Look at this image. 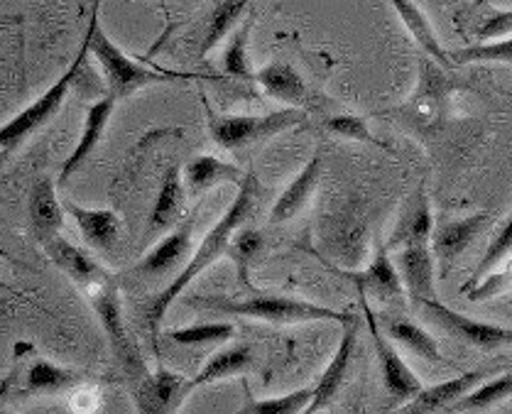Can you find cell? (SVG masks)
Segmentation results:
<instances>
[{
    "label": "cell",
    "instance_id": "23",
    "mask_svg": "<svg viewBox=\"0 0 512 414\" xmlns=\"http://www.w3.org/2000/svg\"><path fill=\"white\" fill-rule=\"evenodd\" d=\"M243 179V170H238L236 165L223 162L214 155H196L194 160H189L187 167H184L187 194H192L194 199L211 192V189L221 187V184H236V187H241Z\"/></svg>",
    "mask_w": 512,
    "mask_h": 414
},
{
    "label": "cell",
    "instance_id": "33",
    "mask_svg": "<svg viewBox=\"0 0 512 414\" xmlns=\"http://www.w3.org/2000/svg\"><path fill=\"white\" fill-rule=\"evenodd\" d=\"M236 336V329L228 321H216V324H194L182 326V329L167 331V339L177 343V346L201 348V346H221V343L231 341Z\"/></svg>",
    "mask_w": 512,
    "mask_h": 414
},
{
    "label": "cell",
    "instance_id": "38",
    "mask_svg": "<svg viewBox=\"0 0 512 414\" xmlns=\"http://www.w3.org/2000/svg\"><path fill=\"white\" fill-rule=\"evenodd\" d=\"M324 128L329 130L331 135L343 140H356V143H366L375 147H388L380 138H375L370 133L368 121L361 116H353V113H339V116H331L324 121Z\"/></svg>",
    "mask_w": 512,
    "mask_h": 414
},
{
    "label": "cell",
    "instance_id": "42",
    "mask_svg": "<svg viewBox=\"0 0 512 414\" xmlns=\"http://www.w3.org/2000/svg\"><path fill=\"white\" fill-rule=\"evenodd\" d=\"M13 400H18V395H15L13 380L8 378L3 385H0V410H5V407H8V402H13Z\"/></svg>",
    "mask_w": 512,
    "mask_h": 414
},
{
    "label": "cell",
    "instance_id": "44",
    "mask_svg": "<svg viewBox=\"0 0 512 414\" xmlns=\"http://www.w3.org/2000/svg\"><path fill=\"white\" fill-rule=\"evenodd\" d=\"M0 414H13V412H8V410H0Z\"/></svg>",
    "mask_w": 512,
    "mask_h": 414
},
{
    "label": "cell",
    "instance_id": "16",
    "mask_svg": "<svg viewBox=\"0 0 512 414\" xmlns=\"http://www.w3.org/2000/svg\"><path fill=\"white\" fill-rule=\"evenodd\" d=\"M10 380H13L18 400H23L32 395H59V392L76 390L86 383V375L35 356L27 363L23 375L15 373Z\"/></svg>",
    "mask_w": 512,
    "mask_h": 414
},
{
    "label": "cell",
    "instance_id": "7",
    "mask_svg": "<svg viewBox=\"0 0 512 414\" xmlns=\"http://www.w3.org/2000/svg\"><path fill=\"white\" fill-rule=\"evenodd\" d=\"M419 307L424 309L429 321H434V326H439L444 334L454 336L466 346L478 348V351H498V348L512 346V329H508V326L471 319L441 304L439 299H429Z\"/></svg>",
    "mask_w": 512,
    "mask_h": 414
},
{
    "label": "cell",
    "instance_id": "43",
    "mask_svg": "<svg viewBox=\"0 0 512 414\" xmlns=\"http://www.w3.org/2000/svg\"><path fill=\"white\" fill-rule=\"evenodd\" d=\"M0 290H8V285H5V280H3V277H0Z\"/></svg>",
    "mask_w": 512,
    "mask_h": 414
},
{
    "label": "cell",
    "instance_id": "37",
    "mask_svg": "<svg viewBox=\"0 0 512 414\" xmlns=\"http://www.w3.org/2000/svg\"><path fill=\"white\" fill-rule=\"evenodd\" d=\"M510 253H512V216H510L508 221L503 223V226L498 228V233H495L493 241H490L488 250H486V255H483L481 263H478L476 272H473L471 280H468L466 285H464V292H466V290H471V287L476 285V282L481 280V277H486L490 270L498 268V265L503 263V260L508 258Z\"/></svg>",
    "mask_w": 512,
    "mask_h": 414
},
{
    "label": "cell",
    "instance_id": "40",
    "mask_svg": "<svg viewBox=\"0 0 512 414\" xmlns=\"http://www.w3.org/2000/svg\"><path fill=\"white\" fill-rule=\"evenodd\" d=\"M481 23L473 27V35L481 42H498L505 37H512V10H495L490 8L481 13Z\"/></svg>",
    "mask_w": 512,
    "mask_h": 414
},
{
    "label": "cell",
    "instance_id": "11",
    "mask_svg": "<svg viewBox=\"0 0 512 414\" xmlns=\"http://www.w3.org/2000/svg\"><path fill=\"white\" fill-rule=\"evenodd\" d=\"M358 331H361V319H358L356 314H351V319L343 324L339 348H336L334 358L329 361V366H326L324 375L319 378V383L314 385L312 402H309L307 410L302 414H317L321 410H326V407L339 397V392L343 390V385H346L348 380V373H351L353 356H356Z\"/></svg>",
    "mask_w": 512,
    "mask_h": 414
},
{
    "label": "cell",
    "instance_id": "34",
    "mask_svg": "<svg viewBox=\"0 0 512 414\" xmlns=\"http://www.w3.org/2000/svg\"><path fill=\"white\" fill-rule=\"evenodd\" d=\"M312 395L314 388H302L280 397H268V400H253L245 390V405L233 414H302L312 402Z\"/></svg>",
    "mask_w": 512,
    "mask_h": 414
},
{
    "label": "cell",
    "instance_id": "45",
    "mask_svg": "<svg viewBox=\"0 0 512 414\" xmlns=\"http://www.w3.org/2000/svg\"><path fill=\"white\" fill-rule=\"evenodd\" d=\"M162 3H165V0H162Z\"/></svg>",
    "mask_w": 512,
    "mask_h": 414
},
{
    "label": "cell",
    "instance_id": "18",
    "mask_svg": "<svg viewBox=\"0 0 512 414\" xmlns=\"http://www.w3.org/2000/svg\"><path fill=\"white\" fill-rule=\"evenodd\" d=\"M116 106H118V98L106 94L101 101L91 103V106L86 108L84 125H81V138H79V143H76L72 155H69V160L64 162L62 172H59V184H67L69 179L79 172V167L84 165L91 155H94L96 147L101 145L103 135H106L108 123L113 121Z\"/></svg>",
    "mask_w": 512,
    "mask_h": 414
},
{
    "label": "cell",
    "instance_id": "46",
    "mask_svg": "<svg viewBox=\"0 0 512 414\" xmlns=\"http://www.w3.org/2000/svg\"><path fill=\"white\" fill-rule=\"evenodd\" d=\"M510 414H512V412H510Z\"/></svg>",
    "mask_w": 512,
    "mask_h": 414
},
{
    "label": "cell",
    "instance_id": "30",
    "mask_svg": "<svg viewBox=\"0 0 512 414\" xmlns=\"http://www.w3.org/2000/svg\"><path fill=\"white\" fill-rule=\"evenodd\" d=\"M255 366V356H253V348L248 343H238V346L231 348H223V351L211 356L206 361V366L201 368V373L192 378L194 390L201 388V385H211L216 380L223 378H233V375H241L253 370Z\"/></svg>",
    "mask_w": 512,
    "mask_h": 414
},
{
    "label": "cell",
    "instance_id": "27",
    "mask_svg": "<svg viewBox=\"0 0 512 414\" xmlns=\"http://www.w3.org/2000/svg\"><path fill=\"white\" fill-rule=\"evenodd\" d=\"M388 3L395 8L397 18L405 23L407 32H410V37L417 42L419 49H422L427 57H432V62H437L439 67L449 69L451 67L449 52L441 47L437 32H434L432 23H429V18L424 15V10L419 8L415 0H388Z\"/></svg>",
    "mask_w": 512,
    "mask_h": 414
},
{
    "label": "cell",
    "instance_id": "8",
    "mask_svg": "<svg viewBox=\"0 0 512 414\" xmlns=\"http://www.w3.org/2000/svg\"><path fill=\"white\" fill-rule=\"evenodd\" d=\"M361 309H363V317L368 321V331H370V339H373L375 353H378L385 392H388L390 400L395 402V405H405V402H410L412 397L419 395V390L424 388L422 378H419L415 370L402 361V356L397 353V348L392 346L388 336H385V331H380L378 317H375L373 309L368 307V297H363V294H361Z\"/></svg>",
    "mask_w": 512,
    "mask_h": 414
},
{
    "label": "cell",
    "instance_id": "25",
    "mask_svg": "<svg viewBox=\"0 0 512 414\" xmlns=\"http://www.w3.org/2000/svg\"><path fill=\"white\" fill-rule=\"evenodd\" d=\"M27 211H30V226L37 241H45L54 233H62L64 206L49 177H42L40 182H35L30 192V201H27Z\"/></svg>",
    "mask_w": 512,
    "mask_h": 414
},
{
    "label": "cell",
    "instance_id": "5",
    "mask_svg": "<svg viewBox=\"0 0 512 414\" xmlns=\"http://www.w3.org/2000/svg\"><path fill=\"white\" fill-rule=\"evenodd\" d=\"M86 57H89V42H86L84 37L79 54H76L74 62L69 64L67 72L59 76V79L54 81V84L49 86L37 101H32L30 106L18 113V116L10 118L5 125H0V152L18 150L27 138H32L42 125H47L59 111H62L64 98L69 96V91H72L76 79H79L81 72H84Z\"/></svg>",
    "mask_w": 512,
    "mask_h": 414
},
{
    "label": "cell",
    "instance_id": "26",
    "mask_svg": "<svg viewBox=\"0 0 512 414\" xmlns=\"http://www.w3.org/2000/svg\"><path fill=\"white\" fill-rule=\"evenodd\" d=\"M67 211L91 248L111 250L118 243V236H121V216L113 209H86V206L69 204Z\"/></svg>",
    "mask_w": 512,
    "mask_h": 414
},
{
    "label": "cell",
    "instance_id": "1",
    "mask_svg": "<svg viewBox=\"0 0 512 414\" xmlns=\"http://www.w3.org/2000/svg\"><path fill=\"white\" fill-rule=\"evenodd\" d=\"M258 196H260L258 177H255L253 172L245 174L243 184L238 187L236 199H233V204L228 206L226 214L216 221V226L211 228L209 233H206L204 241L196 245L194 255L189 258V263L179 270V275L174 277L170 285L157 294V297L150 302V307H147L145 324L147 329H150L152 339H157V334H160V324L165 321L167 312H170V307L174 304V299L187 290L201 272H206L216 263V260L223 258V255H228V245H231L233 233H236L238 228L253 216L255 204H258Z\"/></svg>",
    "mask_w": 512,
    "mask_h": 414
},
{
    "label": "cell",
    "instance_id": "4",
    "mask_svg": "<svg viewBox=\"0 0 512 414\" xmlns=\"http://www.w3.org/2000/svg\"><path fill=\"white\" fill-rule=\"evenodd\" d=\"M307 121V111L299 108H282V111L265 113V116H223L206 106V123L209 135L221 150L241 155L255 145L268 143L275 135L297 128Z\"/></svg>",
    "mask_w": 512,
    "mask_h": 414
},
{
    "label": "cell",
    "instance_id": "31",
    "mask_svg": "<svg viewBox=\"0 0 512 414\" xmlns=\"http://www.w3.org/2000/svg\"><path fill=\"white\" fill-rule=\"evenodd\" d=\"M253 25H255V13L250 10V13L245 15L243 23L231 32L228 45L223 49V57H221L223 74L233 76V79L250 81V84H255V69L248 57V42H250V32H253Z\"/></svg>",
    "mask_w": 512,
    "mask_h": 414
},
{
    "label": "cell",
    "instance_id": "21",
    "mask_svg": "<svg viewBox=\"0 0 512 414\" xmlns=\"http://www.w3.org/2000/svg\"><path fill=\"white\" fill-rule=\"evenodd\" d=\"M490 223V214L481 211V214L466 216V219L441 223L437 228L434 226L432 236V253L434 260L441 265V268H451L454 260H459V255L466 253V248L481 236V231Z\"/></svg>",
    "mask_w": 512,
    "mask_h": 414
},
{
    "label": "cell",
    "instance_id": "9",
    "mask_svg": "<svg viewBox=\"0 0 512 414\" xmlns=\"http://www.w3.org/2000/svg\"><path fill=\"white\" fill-rule=\"evenodd\" d=\"M192 392V380L160 366L133 383L135 410L138 414H177Z\"/></svg>",
    "mask_w": 512,
    "mask_h": 414
},
{
    "label": "cell",
    "instance_id": "39",
    "mask_svg": "<svg viewBox=\"0 0 512 414\" xmlns=\"http://www.w3.org/2000/svg\"><path fill=\"white\" fill-rule=\"evenodd\" d=\"M512 290V258H505L503 263L498 265L495 270H490L486 277L476 282L471 290H466L464 294L468 297V302H486V299L498 297V294H505Z\"/></svg>",
    "mask_w": 512,
    "mask_h": 414
},
{
    "label": "cell",
    "instance_id": "28",
    "mask_svg": "<svg viewBox=\"0 0 512 414\" xmlns=\"http://www.w3.org/2000/svg\"><path fill=\"white\" fill-rule=\"evenodd\" d=\"M383 329H385V336H388L392 343H400V346H405L407 351L415 353V356L422 358V361L427 363L444 361L439 353L437 339H434L429 331H424L422 326L415 324V321L405 317H383Z\"/></svg>",
    "mask_w": 512,
    "mask_h": 414
},
{
    "label": "cell",
    "instance_id": "36",
    "mask_svg": "<svg viewBox=\"0 0 512 414\" xmlns=\"http://www.w3.org/2000/svg\"><path fill=\"white\" fill-rule=\"evenodd\" d=\"M451 64L456 67H464V64H476V62H508L512 64V37L498 42H478L473 47L456 49L449 52Z\"/></svg>",
    "mask_w": 512,
    "mask_h": 414
},
{
    "label": "cell",
    "instance_id": "13",
    "mask_svg": "<svg viewBox=\"0 0 512 414\" xmlns=\"http://www.w3.org/2000/svg\"><path fill=\"white\" fill-rule=\"evenodd\" d=\"M42 250L47 253V258L57 265L69 280L76 282L81 290H91V287L103 285V282L111 280L106 268L94 258L91 253H86L84 248L74 245L69 238H64L62 233H54V236L40 241Z\"/></svg>",
    "mask_w": 512,
    "mask_h": 414
},
{
    "label": "cell",
    "instance_id": "41",
    "mask_svg": "<svg viewBox=\"0 0 512 414\" xmlns=\"http://www.w3.org/2000/svg\"><path fill=\"white\" fill-rule=\"evenodd\" d=\"M96 390L94 388H76L74 395H72V412L74 414H91L96 410Z\"/></svg>",
    "mask_w": 512,
    "mask_h": 414
},
{
    "label": "cell",
    "instance_id": "3",
    "mask_svg": "<svg viewBox=\"0 0 512 414\" xmlns=\"http://www.w3.org/2000/svg\"><path fill=\"white\" fill-rule=\"evenodd\" d=\"M196 304L214 312L233 314V317H248L268 321L275 326H292V324H312V321H336L346 324L351 319L348 312H336L331 307L307 302V299L294 297H275V294H260V297L248 299H194Z\"/></svg>",
    "mask_w": 512,
    "mask_h": 414
},
{
    "label": "cell",
    "instance_id": "14",
    "mask_svg": "<svg viewBox=\"0 0 512 414\" xmlns=\"http://www.w3.org/2000/svg\"><path fill=\"white\" fill-rule=\"evenodd\" d=\"M395 268L400 272L402 287L412 304H424L437 299V260H434L432 245H402L397 248Z\"/></svg>",
    "mask_w": 512,
    "mask_h": 414
},
{
    "label": "cell",
    "instance_id": "12",
    "mask_svg": "<svg viewBox=\"0 0 512 414\" xmlns=\"http://www.w3.org/2000/svg\"><path fill=\"white\" fill-rule=\"evenodd\" d=\"M346 280L353 282L358 294L363 297H375L380 302H400L405 299V287H402L400 272L395 268V260L390 258L388 243L375 238L373 258L363 270H343Z\"/></svg>",
    "mask_w": 512,
    "mask_h": 414
},
{
    "label": "cell",
    "instance_id": "22",
    "mask_svg": "<svg viewBox=\"0 0 512 414\" xmlns=\"http://www.w3.org/2000/svg\"><path fill=\"white\" fill-rule=\"evenodd\" d=\"M321 167H324V160L321 155H314L307 165L302 167V172L282 189V194L277 196V201L270 209V223H285L292 221L294 216L302 214L307 209V204L312 201L314 192H317L321 182Z\"/></svg>",
    "mask_w": 512,
    "mask_h": 414
},
{
    "label": "cell",
    "instance_id": "29",
    "mask_svg": "<svg viewBox=\"0 0 512 414\" xmlns=\"http://www.w3.org/2000/svg\"><path fill=\"white\" fill-rule=\"evenodd\" d=\"M250 5H253V0H219L214 5V10L209 15V23H206L204 40L199 45L201 57H206L211 49L219 47L243 23L245 15L250 13Z\"/></svg>",
    "mask_w": 512,
    "mask_h": 414
},
{
    "label": "cell",
    "instance_id": "24",
    "mask_svg": "<svg viewBox=\"0 0 512 414\" xmlns=\"http://www.w3.org/2000/svg\"><path fill=\"white\" fill-rule=\"evenodd\" d=\"M434 236V214L432 204H429L427 194L419 189V192L412 196L410 204L402 211L400 221H397L395 231H392L388 248L397 250L402 245H432Z\"/></svg>",
    "mask_w": 512,
    "mask_h": 414
},
{
    "label": "cell",
    "instance_id": "17",
    "mask_svg": "<svg viewBox=\"0 0 512 414\" xmlns=\"http://www.w3.org/2000/svg\"><path fill=\"white\" fill-rule=\"evenodd\" d=\"M255 84L270 98H277V101L290 108L309 113L317 106V98L309 91L307 81L287 62H270L265 67L255 69Z\"/></svg>",
    "mask_w": 512,
    "mask_h": 414
},
{
    "label": "cell",
    "instance_id": "15",
    "mask_svg": "<svg viewBox=\"0 0 512 414\" xmlns=\"http://www.w3.org/2000/svg\"><path fill=\"white\" fill-rule=\"evenodd\" d=\"M194 226H196V211L187 216L177 228H172L150 253L135 265V275L140 277H162L172 270H182L192 258V243H194Z\"/></svg>",
    "mask_w": 512,
    "mask_h": 414
},
{
    "label": "cell",
    "instance_id": "10",
    "mask_svg": "<svg viewBox=\"0 0 512 414\" xmlns=\"http://www.w3.org/2000/svg\"><path fill=\"white\" fill-rule=\"evenodd\" d=\"M419 84L407 98L400 111H407L417 123L434 125L441 118V113L449 106V98L454 94L456 81L446 74L444 67H439L432 59H422L419 64Z\"/></svg>",
    "mask_w": 512,
    "mask_h": 414
},
{
    "label": "cell",
    "instance_id": "35",
    "mask_svg": "<svg viewBox=\"0 0 512 414\" xmlns=\"http://www.w3.org/2000/svg\"><path fill=\"white\" fill-rule=\"evenodd\" d=\"M263 248H265V236H263V231H258V228H243L241 226L236 233H233L231 245H228V255H231L233 263H236L238 277H241V282L245 287H250V280H248L250 263L258 258L260 250Z\"/></svg>",
    "mask_w": 512,
    "mask_h": 414
},
{
    "label": "cell",
    "instance_id": "20",
    "mask_svg": "<svg viewBox=\"0 0 512 414\" xmlns=\"http://www.w3.org/2000/svg\"><path fill=\"white\" fill-rule=\"evenodd\" d=\"M486 375V370H471V373L444 380V383L432 385V388H422L419 395L405 402V407L397 414H446L454 402H459L473 388H478L486 380Z\"/></svg>",
    "mask_w": 512,
    "mask_h": 414
},
{
    "label": "cell",
    "instance_id": "6",
    "mask_svg": "<svg viewBox=\"0 0 512 414\" xmlns=\"http://www.w3.org/2000/svg\"><path fill=\"white\" fill-rule=\"evenodd\" d=\"M86 292H89L91 307H94L96 317L101 321L103 334H106L113 358H116L123 373L128 375L130 383H138V380L145 378L150 370L145 366V358L143 353H140L133 334H130V329L125 326L123 304H121V294H118V287L113 285V280H108L103 282V285L91 287V290Z\"/></svg>",
    "mask_w": 512,
    "mask_h": 414
},
{
    "label": "cell",
    "instance_id": "19",
    "mask_svg": "<svg viewBox=\"0 0 512 414\" xmlns=\"http://www.w3.org/2000/svg\"><path fill=\"white\" fill-rule=\"evenodd\" d=\"M184 204H187V184H184L182 165L174 162L162 177L160 194L152 206L150 219H147V236H157V233L177 228L184 221Z\"/></svg>",
    "mask_w": 512,
    "mask_h": 414
},
{
    "label": "cell",
    "instance_id": "2",
    "mask_svg": "<svg viewBox=\"0 0 512 414\" xmlns=\"http://www.w3.org/2000/svg\"><path fill=\"white\" fill-rule=\"evenodd\" d=\"M101 0H94V8H91L89 27H86V42H89V54H94L101 64L103 79H106L108 94L118 101L123 98L135 96L138 91H143L145 86H157V84H172V81H189V79H209V76L201 74H189V72H170V69L160 67H147V64L138 62V59L128 57L111 37L106 35L101 25Z\"/></svg>",
    "mask_w": 512,
    "mask_h": 414
},
{
    "label": "cell",
    "instance_id": "32",
    "mask_svg": "<svg viewBox=\"0 0 512 414\" xmlns=\"http://www.w3.org/2000/svg\"><path fill=\"white\" fill-rule=\"evenodd\" d=\"M508 397H512V373L498 375V378L488 380V383H481L478 388H473L468 395L461 397L459 402H454L446 414L481 412L493 405H500V402L508 400Z\"/></svg>",
    "mask_w": 512,
    "mask_h": 414
}]
</instances>
